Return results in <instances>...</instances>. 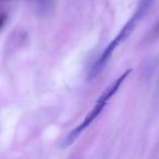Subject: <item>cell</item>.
<instances>
[{"instance_id":"6da1fadb","label":"cell","mask_w":159,"mask_h":159,"mask_svg":"<svg viewBox=\"0 0 159 159\" xmlns=\"http://www.w3.org/2000/svg\"><path fill=\"white\" fill-rule=\"evenodd\" d=\"M155 1H156V0H139V6H137V8H136V11H135V13L132 16V18L125 23V25L121 29V31L119 32L117 37L111 40V43L107 46V48L102 51L100 57L96 60L95 63L93 64V66L89 69V74H87V80L92 81V80L96 79V77L102 72V70L105 69L106 64L108 63L109 59H110L111 56H112L113 51H116L118 46H119L121 43H123L124 40L131 35V33H132L135 27H136L137 23L144 18V16L147 13L148 10L152 7Z\"/></svg>"},{"instance_id":"7a4b0ae2","label":"cell","mask_w":159,"mask_h":159,"mask_svg":"<svg viewBox=\"0 0 159 159\" xmlns=\"http://www.w3.org/2000/svg\"><path fill=\"white\" fill-rule=\"evenodd\" d=\"M107 104H108V100H106L105 98H102V96H100V97L98 98L97 102H96V105L94 106V108L92 109L91 112L85 117V119L83 120L82 123L79 124L75 129H73V130L68 134V136L64 139V141L62 142V147L66 148L70 145H72V144L77 139V137L82 134L83 131H84L86 128H89V126L95 121V119L102 113V111L104 110V108L106 107Z\"/></svg>"},{"instance_id":"3957f363","label":"cell","mask_w":159,"mask_h":159,"mask_svg":"<svg viewBox=\"0 0 159 159\" xmlns=\"http://www.w3.org/2000/svg\"><path fill=\"white\" fill-rule=\"evenodd\" d=\"M40 13H47L53 7V0H36Z\"/></svg>"},{"instance_id":"277c9868","label":"cell","mask_w":159,"mask_h":159,"mask_svg":"<svg viewBox=\"0 0 159 159\" xmlns=\"http://www.w3.org/2000/svg\"><path fill=\"white\" fill-rule=\"evenodd\" d=\"M6 22V16L5 14H1L0 13V29L3 26V24H5Z\"/></svg>"}]
</instances>
